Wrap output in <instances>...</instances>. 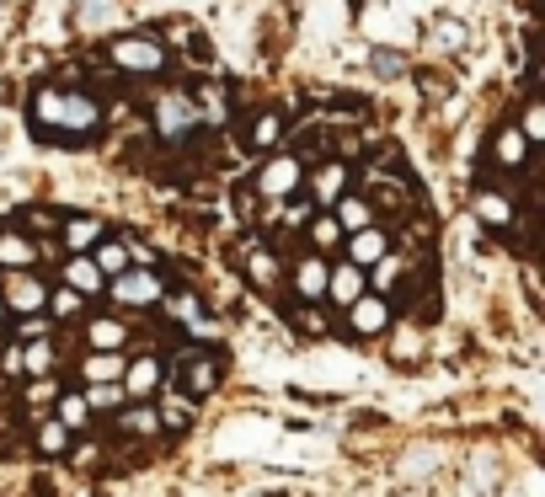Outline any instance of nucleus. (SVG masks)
<instances>
[{"label":"nucleus","instance_id":"nucleus-1","mask_svg":"<svg viewBox=\"0 0 545 497\" xmlns=\"http://www.w3.org/2000/svg\"><path fill=\"white\" fill-rule=\"evenodd\" d=\"M33 129L43 139H65V145H75V139H97L102 129V102L91 97V91H75V86H43L33 91Z\"/></svg>","mask_w":545,"mask_h":497},{"label":"nucleus","instance_id":"nucleus-2","mask_svg":"<svg viewBox=\"0 0 545 497\" xmlns=\"http://www.w3.org/2000/svg\"><path fill=\"white\" fill-rule=\"evenodd\" d=\"M107 59L129 75H161L171 65V49H166L161 33H123V38L107 43Z\"/></svg>","mask_w":545,"mask_h":497},{"label":"nucleus","instance_id":"nucleus-3","mask_svg":"<svg viewBox=\"0 0 545 497\" xmlns=\"http://www.w3.org/2000/svg\"><path fill=\"white\" fill-rule=\"evenodd\" d=\"M305 172H310L305 155H294V150H268V161L257 166L252 188H257L262 198H273V204H278V198H294V193L305 188Z\"/></svg>","mask_w":545,"mask_h":497},{"label":"nucleus","instance_id":"nucleus-4","mask_svg":"<svg viewBox=\"0 0 545 497\" xmlns=\"http://www.w3.org/2000/svg\"><path fill=\"white\" fill-rule=\"evenodd\" d=\"M102 294L113 305H123V310H150V305L166 300V278L155 273V268H123L118 278H107Z\"/></svg>","mask_w":545,"mask_h":497},{"label":"nucleus","instance_id":"nucleus-5","mask_svg":"<svg viewBox=\"0 0 545 497\" xmlns=\"http://www.w3.org/2000/svg\"><path fill=\"white\" fill-rule=\"evenodd\" d=\"M198 129H204V118H198L193 91H166V97H155V134L161 139H188Z\"/></svg>","mask_w":545,"mask_h":497},{"label":"nucleus","instance_id":"nucleus-6","mask_svg":"<svg viewBox=\"0 0 545 497\" xmlns=\"http://www.w3.org/2000/svg\"><path fill=\"white\" fill-rule=\"evenodd\" d=\"M0 300H6L11 316H43V305H49V284L33 273V268H17L0 278Z\"/></svg>","mask_w":545,"mask_h":497},{"label":"nucleus","instance_id":"nucleus-7","mask_svg":"<svg viewBox=\"0 0 545 497\" xmlns=\"http://www.w3.org/2000/svg\"><path fill=\"white\" fill-rule=\"evenodd\" d=\"M220 375H225V359H220V353L188 348V353L177 359V375H171V385H182L188 396H209L214 385H220Z\"/></svg>","mask_w":545,"mask_h":497},{"label":"nucleus","instance_id":"nucleus-8","mask_svg":"<svg viewBox=\"0 0 545 497\" xmlns=\"http://www.w3.org/2000/svg\"><path fill=\"white\" fill-rule=\"evenodd\" d=\"M391 316H396V310H391V294H375V289H364V294L348 305V326H353L358 337H380L385 326H391Z\"/></svg>","mask_w":545,"mask_h":497},{"label":"nucleus","instance_id":"nucleus-9","mask_svg":"<svg viewBox=\"0 0 545 497\" xmlns=\"http://www.w3.org/2000/svg\"><path fill=\"white\" fill-rule=\"evenodd\" d=\"M391 252V230L385 225H364V230H353V236H342V257L353 262V268H375V262Z\"/></svg>","mask_w":545,"mask_h":497},{"label":"nucleus","instance_id":"nucleus-10","mask_svg":"<svg viewBox=\"0 0 545 497\" xmlns=\"http://www.w3.org/2000/svg\"><path fill=\"white\" fill-rule=\"evenodd\" d=\"M326 273H332V257L305 252V257L289 268V284H294V294H300L305 305H321V300H326Z\"/></svg>","mask_w":545,"mask_h":497},{"label":"nucleus","instance_id":"nucleus-11","mask_svg":"<svg viewBox=\"0 0 545 497\" xmlns=\"http://www.w3.org/2000/svg\"><path fill=\"white\" fill-rule=\"evenodd\" d=\"M161 380H166V369H161V359H134V364H123V375H118V385H123V396L129 401H155L161 396Z\"/></svg>","mask_w":545,"mask_h":497},{"label":"nucleus","instance_id":"nucleus-12","mask_svg":"<svg viewBox=\"0 0 545 497\" xmlns=\"http://www.w3.org/2000/svg\"><path fill=\"white\" fill-rule=\"evenodd\" d=\"M305 182H310V204L316 209H332L342 193H348V161H321L316 172H305Z\"/></svg>","mask_w":545,"mask_h":497},{"label":"nucleus","instance_id":"nucleus-13","mask_svg":"<svg viewBox=\"0 0 545 497\" xmlns=\"http://www.w3.org/2000/svg\"><path fill=\"white\" fill-rule=\"evenodd\" d=\"M364 289H369V273H364V268H353V262L342 257V262H332V273H326V300H321V305L348 310Z\"/></svg>","mask_w":545,"mask_h":497},{"label":"nucleus","instance_id":"nucleus-14","mask_svg":"<svg viewBox=\"0 0 545 497\" xmlns=\"http://www.w3.org/2000/svg\"><path fill=\"white\" fill-rule=\"evenodd\" d=\"M471 214H476V220L487 225V230H503V236H508V230H513V220H519V204H513L508 193L476 188V198H471Z\"/></svg>","mask_w":545,"mask_h":497},{"label":"nucleus","instance_id":"nucleus-15","mask_svg":"<svg viewBox=\"0 0 545 497\" xmlns=\"http://www.w3.org/2000/svg\"><path fill=\"white\" fill-rule=\"evenodd\" d=\"M492 161L503 172H529V139L519 134V123H497L492 134Z\"/></svg>","mask_w":545,"mask_h":497},{"label":"nucleus","instance_id":"nucleus-16","mask_svg":"<svg viewBox=\"0 0 545 497\" xmlns=\"http://www.w3.org/2000/svg\"><path fill=\"white\" fill-rule=\"evenodd\" d=\"M59 241H65L70 257H86L102 241V220L97 214H70V220H59Z\"/></svg>","mask_w":545,"mask_h":497},{"label":"nucleus","instance_id":"nucleus-17","mask_svg":"<svg viewBox=\"0 0 545 497\" xmlns=\"http://www.w3.org/2000/svg\"><path fill=\"white\" fill-rule=\"evenodd\" d=\"M364 198H369V204H380L385 214H391V220H407V204H412V198H407V188H396V182H385L380 172H364ZM380 209H375V220H380Z\"/></svg>","mask_w":545,"mask_h":497},{"label":"nucleus","instance_id":"nucleus-18","mask_svg":"<svg viewBox=\"0 0 545 497\" xmlns=\"http://www.w3.org/2000/svg\"><path fill=\"white\" fill-rule=\"evenodd\" d=\"M246 278H252V289H262V294H273L284 284V262H278L273 246H252V252H246Z\"/></svg>","mask_w":545,"mask_h":497},{"label":"nucleus","instance_id":"nucleus-19","mask_svg":"<svg viewBox=\"0 0 545 497\" xmlns=\"http://www.w3.org/2000/svg\"><path fill=\"white\" fill-rule=\"evenodd\" d=\"M43 252H38V241L27 236V230H0V268L6 273H17V268H33Z\"/></svg>","mask_w":545,"mask_h":497},{"label":"nucleus","instance_id":"nucleus-20","mask_svg":"<svg viewBox=\"0 0 545 497\" xmlns=\"http://www.w3.org/2000/svg\"><path fill=\"white\" fill-rule=\"evenodd\" d=\"M332 220L342 225V236H353V230H364V225H380L375 220V204H369L364 193H342L337 204H332Z\"/></svg>","mask_w":545,"mask_h":497},{"label":"nucleus","instance_id":"nucleus-21","mask_svg":"<svg viewBox=\"0 0 545 497\" xmlns=\"http://www.w3.org/2000/svg\"><path fill=\"white\" fill-rule=\"evenodd\" d=\"M113 428H118V433H129V439H150V433L161 428V412H155L150 401H123Z\"/></svg>","mask_w":545,"mask_h":497},{"label":"nucleus","instance_id":"nucleus-22","mask_svg":"<svg viewBox=\"0 0 545 497\" xmlns=\"http://www.w3.org/2000/svg\"><path fill=\"white\" fill-rule=\"evenodd\" d=\"M123 343H129V326H123L118 316H91V321H86V348H97V353H123Z\"/></svg>","mask_w":545,"mask_h":497},{"label":"nucleus","instance_id":"nucleus-23","mask_svg":"<svg viewBox=\"0 0 545 497\" xmlns=\"http://www.w3.org/2000/svg\"><path fill=\"white\" fill-rule=\"evenodd\" d=\"M65 284L81 294V300H97V294L107 289V278H102V268L91 257H65Z\"/></svg>","mask_w":545,"mask_h":497},{"label":"nucleus","instance_id":"nucleus-24","mask_svg":"<svg viewBox=\"0 0 545 497\" xmlns=\"http://www.w3.org/2000/svg\"><path fill=\"white\" fill-rule=\"evenodd\" d=\"M91 262H97V268H102V278H118L123 268H134V252H129V241H97V246H91V252H86Z\"/></svg>","mask_w":545,"mask_h":497},{"label":"nucleus","instance_id":"nucleus-25","mask_svg":"<svg viewBox=\"0 0 545 497\" xmlns=\"http://www.w3.org/2000/svg\"><path fill=\"white\" fill-rule=\"evenodd\" d=\"M54 417H59L70 433H86V428H91V407H86L81 391H59V396H54Z\"/></svg>","mask_w":545,"mask_h":497},{"label":"nucleus","instance_id":"nucleus-26","mask_svg":"<svg viewBox=\"0 0 545 497\" xmlns=\"http://www.w3.org/2000/svg\"><path fill=\"white\" fill-rule=\"evenodd\" d=\"M193 102H198V118H204V129H225V123H230V97H225L220 86L193 91Z\"/></svg>","mask_w":545,"mask_h":497},{"label":"nucleus","instance_id":"nucleus-27","mask_svg":"<svg viewBox=\"0 0 545 497\" xmlns=\"http://www.w3.org/2000/svg\"><path fill=\"white\" fill-rule=\"evenodd\" d=\"M241 145H246V150H278V145H284V118H278V113H262V118L252 123V134H241Z\"/></svg>","mask_w":545,"mask_h":497},{"label":"nucleus","instance_id":"nucleus-28","mask_svg":"<svg viewBox=\"0 0 545 497\" xmlns=\"http://www.w3.org/2000/svg\"><path fill=\"white\" fill-rule=\"evenodd\" d=\"M118 375H123V353H97V348L86 353V364H81V380L86 385H107V380H118Z\"/></svg>","mask_w":545,"mask_h":497},{"label":"nucleus","instance_id":"nucleus-29","mask_svg":"<svg viewBox=\"0 0 545 497\" xmlns=\"http://www.w3.org/2000/svg\"><path fill=\"white\" fill-rule=\"evenodd\" d=\"M305 236H310V246H316V252L326 257V252H337V246H342V225L332 220V214H310V225H305Z\"/></svg>","mask_w":545,"mask_h":497},{"label":"nucleus","instance_id":"nucleus-30","mask_svg":"<svg viewBox=\"0 0 545 497\" xmlns=\"http://www.w3.org/2000/svg\"><path fill=\"white\" fill-rule=\"evenodd\" d=\"M33 444H38V455H70V449H75V433L59 423V417H49V423L33 433Z\"/></svg>","mask_w":545,"mask_h":497},{"label":"nucleus","instance_id":"nucleus-31","mask_svg":"<svg viewBox=\"0 0 545 497\" xmlns=\"http://www.w3.org/2000/svg\"><path fill=\"white\" fill-rule=\"evenodd\" d=\"M81 396H86V407H91V412H118L123 401H129V396H123V385H118V380H107V385H86Z\"/></svg>","mask_w":545,"mask_h":497},{"label":"nucleus","instance_id":"nucleus-32","mask_svg":"<svg viewBox=\"0 0 545 497\" xmlns=\"http://www.w3.org/2000/svg\"><path fill=\"white\" fill-rule=\"evenodd\" d=\"M43 310H49L54 321H70V316H81V310H86V300L70 284H59V289H49V305H43Z\"/></svg>","mask_w":545,"mask_h":497},{"label":"nucleus","instance_id":"nucleus-33","mask_svg":"<svg viewBox=\"0 0 545 497\" xmlns=\"http://www.w3.org/2000/svg\"><path fill=\"white\" fill-rule=\"evenodd\" d=\"M166 316L171 321H182V326H193L198 316H204V300H198V294H188V289H182V294H166Z\"/></svg>","mask_w":545,"mask_h":497},{"label":"nucleus","instance_id":"nucleus-34","mask_svg":"<svg viewBox=\"0 0 545 497\" xmlns=\"http://www.w3.org/2000/svg\"><path fill=\"white\" fill-rule=\"evenodd\" d=\"M519 134L529 139V145H540V139H545V107H540V97H535V91H529V102H524Z\"/></svg>","mask_w":545,"mask_h":497},{"label":"nucleus","instance_id":"nucleus-35","mask_svg":"<svg viewBox=\"0 0 545 497\" xmlns=\"http://www.w3.org/2000/svg\"><path fill=\"white\" fill-rule=\"evenodd\" d=\"M59 220H65V214H54V209H22L27 236H59Z\"/></svg>","mask_w":545,"mask_h":497},{"label":"nucleus","instance_id":"nucleus-36","mask_svg":"<svg viewBox=\"0 0 545 497\" xmlns=\"http://www.w3.org/2000/svg\"><path fill=\"white\" fill-rule=\"evenodd\" d=\"M49 364H54V348L49 343H27L22 348V369H27V375H43Z\"/></svg>","mask_w":545,"mask_h":497},{"label":"nucleus","instance_id":"nucleus-37","mask_svg":"<svg viewBox=\"0 0 545 497\" xmlns=\"http://www.w3.org/2000/svg\"><path fill=\"white\" fill-rule=\"evenodd\" d=\"M300 305H305V300H300ZM294 326H300V332H326L332 321L321 316V305H305V310H294Z\"/></svg>","mask_w":545,"mask_h":497},{"label":"nucleus","instance_id":"nucleus-38","mask_svg":"<svg viewBox=\"0 0 545 497\" xmlns=\"http://www.w3.org/2000/svg\"><path fill=\"white\" fill-rule=\"evenodd\" d=\"M6 316H11V310H6V300H0V321H6Z\"/></svg>","mask_w":545,"mask_h":497}]
</instances>
